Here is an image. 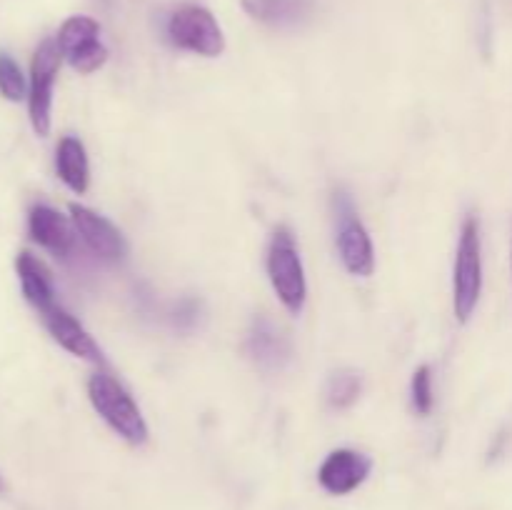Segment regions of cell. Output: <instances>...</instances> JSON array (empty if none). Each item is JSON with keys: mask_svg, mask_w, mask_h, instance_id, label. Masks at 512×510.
I'll return each mask as SVG.
<instances>
[{"mask_svg": "<svg viewBox=\"0 0 512 510\" xmlns=\"http://www.w3.org/2000/svg\"><path fill=\"white\" fill-rule=\"evenodd\" d=\"M60 45L58 40H43L38 45L30 63V90H28V113L33 130L38 135L50 133V110H53V85L60 68Z\"/></svg>", "mask_w": 512, "mask_h": 510, "instance_id": "cell-6", "label": "cell"}, {"mask_svg": "<svg viewBox=\"0 0 512 510\" xmlns=\"http://www.w3.org/2000/svg\"><path fill=\"white\" fill-rule=\"evenodd\" d=\"M510 258H512V255H510Z\"/></svg>", "mask_w": 512, "mask_h": 510, "instance_id": "cell-21", "label": "cell"}, {"mask_svg": "<svg viewBox=\"0 0 512 510\" xmlns=\"http://www.w3.org/2000/svg\"><path fill=\"white\" fill-rule=\"evenodd\" d=\"M245 353L260 370L275 373V370H283L288 365L293 350H290L288 335L268 315H258L250 323L248 335H245Z\"/></svg>", "mask_w": 512, "mask_h": 510, "instance_id": "cell-9", "label": "cell"}, {"mask_svg": "<svg viewBox=\"0 0 512 510\" xmlns=\"http://www.w3.org/2000/svg\"><path fill=\"white\" fill-rule=\"evenodd\" d=\"M25 90H28V85H25L20 65L10 55L0 53V95L8 100H23Z\"/></svg>", "mask_w": 512, "mask_h": 510, "instance_id": "cell-17", "label": "cell"}, {"mask_svg": "<svg viewBox=\"0 0 512 510\" xmlns=\"http://www.w3.org/2000/svg\"><path fill=\"white\" fill-rule=\"evenodd\" d=\"M70 220H73L75 230H78V235L95 258L118 263V260L128 255V243H125L123 233L105 215L95 213V210L85 208V205L73 203L70 205Z\"/></svg>", "mask_w": 512, "mask_h": 510, "instance_id": "cell-8", "label": "cell"}, {"mask_svg": "<svg viewBox=\"0 0 512 510\" xmlns=\"http://www.w3.org/2000/svg\"><path fill=\"white\" fill-rule=\"evenodd\" d=\"M483 293V245H480V220L468 215L460 230L458 258L453 270V308L458 323H468L478 308Z\"/></svg>", "mask_w": 512, "mask_h": 510, "instance_id": "cell-2", "label": "cell"}, {"mask_svg": "<svg viewBox=\"0 0 512 510\" xmlns=\"http://www.w3.org/2000/svg\"><path fill=\"white\" fill-rule=\"evenodd\" d=\"M15 270H18L20 288H23L25 300L35 310H45L48 305L55 303L53 275H50L48 265L43 260H38L30 253H20L18 260H15Z\"/></svg>", "mask_w": 512, "mask_h": 510, "instance_id": "cell-13", "label": "cell"}, {"mask_svg": "<svg viewBox=\"0 0 512 510\" xmlns=\"http://www.w3.org/2000/svg\"><path fill=\"white\" fill-rule=\"evenodd\" d=\"M198 313H200L198 300L185 298V300H180L178 305H175V310H173V323L178 325V328H193L195 320H198Z\"/></svg>", "mask_w": 512, "mask_h": 510, "instance_id": "cell-19", "label": "cell"}, {"mask_svg": "<svg viewBox=\"0 0 512 510\" xmlns=\"http://www.w3.org/2000/svg\"><path fill=\"white\" fill-rule=\"evenodd\" d=\"M0 490H3V478H0Z\"/></svg>", "mask_w": 512, "mask_h": 510, "instance_id": "cell-20", "label": "cell"}, {"mask_svg": "<svg viewBox=\"0 0 512 510\" xmlns=\"http://www.w3.org/2000/svg\"><path fill=\"white\" fill-rule=\"evenodd\" d=\"M265 265H268V278L273 283V290L278 293L285 310L293 315L303 313L308 285H305L298 245H295L290 228H285V225L275 228L268 245V260H265Z\"/></svg>", "mask_w": 512, "mask_h": 510, "instance_id": "cell-3", "label": "cell"}, {"mask_svg": "<svg viewBox=\"0 0 512 510\" xmlns=\"http://www.w3.org/2000/svg\"><path fill=\"white\" fill-rule=\"evenodd\" d=\"M100 25L98 20L88 18V15H73L65 20L58 30V45L60 53L68 58L80 73H93L100 65L108 60V48L98 40Z\"/></svg>", "mask_w": 512, "mask_h": 510, "instance_id": "cell-7", "label": "cell"}, {"mask_svg": "<svg viewBox=\"0 0 512 510\" xmlns=\"http://www.w3.org/2000/svg\"><path fill=\"white\" fill-rule=\"evenodd\" d=\"M360 393H363V378L355 370H338L330 375L325 385V400L335 410L350 408L360 398Z\"/></svg>", "mask_w": 512, "mask_h": 510, "instance_id": "cell-16", "label": "cell"}, {"mask_svg": "<svg viewBox=\"0 0 512 510\" xmlns=\"http://www.w3.org/2000/svg\"><path fill=\"white\" fill-rule=\"evenodd\" d=\"M243 10L258 23L285 28L303 23L313 13V0H243Z\"/></svg>", "mask_w": 512, "mask_h": 510, "instance_id": "cell-14", "label": "cell"}, {"mask_svg": "<svg viewBox=\"0 0 512 510\" xmlns=\"http://www.w3.org/2000/svg\"><path fill=\"white\" fill-rule=\"evenodd\" d=\"M55 168H58L60 180L68 185L73 193H85L90 183V168H88V153L85 145L73 135H65L55 150Z\"/></svg>", "mask_w": 512, "mask_h": 510, "instance_id": "cell-15", "label": "cell"}, {"mask_svg": "<svg viewBox=\"0 0 512 510\" xmlns=\"http://www.w3.org/2000/svg\"><path fill=\"white\" fill-rule=\"evenodd\" d=\"M410 395H413V408L420 415H428L433 410V373L428 365H420L413 375V385H410Z\"/></svg>", "mask_w": 512, "mask_h": 510, "instance_id": "cell-18", "label": "cell"}, {"mask_svg": "<svg viewBox=\"0 0 512 510\" xmlns=\"http://www.w3.org/2000/svg\"><path fill=\"white\" fill-rule=\"evenodd\" d=\"M88 398L95 413L130 445H143L148 440V423L135 405L133 395L108 373H95L88 380Z\"/></svg>", "mask_w": 512, "mask_h": 510, "instance_id": "cell-1", "label": "cell"}, {"mask_svg": "<svg viewBox=\"0 0 512 510\" xmlns=\"http://www.w3.org/2000/svg\"><path fill=\"white\" fill-rule=\"evenodd\" d=\"M333 213H335V243H338L340 260L348 268V273L368 278L375 270L373 240L368 230L360 223L358 210H355L353 198L345 190H335L333 195Z\"/></svg>", "mask_w": 512, "mask_h": 510, "instance_id": "cell-4", "label": "cell"}, {"mask_svg": "<svg viewBox=\"0 0 512 510\" xmlns=\"http://www.w3.org/2000/svg\"><path fill=\"white\" fill-rule=\"evenodd\" d=\"M40 315H43V323L45 328L50 330V335H53L68 353L78 355V358L83 360H90V363H103V353H100L98 343L90 338L88 330H85L68 310H63L60 305L53 303L45 310H40Z\"/></svg>", "mask_w": 512, "mask_h": 510, "instance_id": "cell-12", "label": "cell"}, {"mask_svg": "<svg viewBox=\"0 0 512 510\" xmlns=\"http://www.w3.org/2000/svg\"><path fill=\"white\" fill-rule=\"evenodd\" d=\"M28 230L30 238L38 245H43L45 250L55 255V258H68L75 253V230L73 220H68L65 215H60L58 210L50 208V205H33L28 215Z\"/></svg>", "mask_w": 512, "mask_h": 510, "instance_id": "cell-11", "label": "cell"}, {"mask_svg": "<svg viewBox=\"0 0 512 510\" xmlns=\"http://www.w3.org/2000/svg\"><path fill=\"white\" fill-rule=\"evenodd\" d=\"M370 470H373V460L368 455L358 453V450L340 448L333 450L325 458V463L320 465L318 480L328 493L348 495L368 480Z\"/></svg>", "mask_w": 512, "mask_h": 510, "instance_id": "cell-10", "label": "cell"}, {"mask_svg": "<svg viewBox=\"0 0 512 510\" xmlns=\"http://www.w3.org/2000/svg\"><path fill=\"white\" fill-rule=\"evenodd\" d=\"M168 38L175 48L215 58L225 50L223 30L210 10L200 5H183L168 20Z\"/></svg>", "mask_w": 512, "mask_h": 510, "instance_id": "cell-5", "label": "cell"}]
</instances>
